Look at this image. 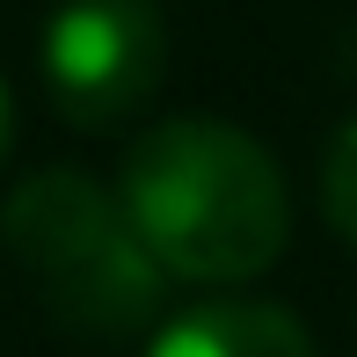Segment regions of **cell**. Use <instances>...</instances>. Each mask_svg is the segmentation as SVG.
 I'll return each mask as SVG.
<instances>
[{
    "label": "cell",
    "mask_w": 357,
    "mask_h": 357,
    "mask_svg": "<svg viewBox=\"0 0 357 357\" xmlns=\"http://www.w3.org/2000/svg\"><path fill=\"white\" fill-rule=\"evenodd\" d=\"M0 241L66 328L117 335L153 321L160 306V278H168L160 255L139 241L124 197L102 190L88 168H44L15 183L0 204Z\"/></svg>",
    "instance_id": "7a4b0ae2"
},
{
    "label": "cell",
    "mask_w": 357,
    "mask_h": 357,
    "mask_svg": "<svg viewBox=\"0 0 357 357\" xmlns=\"http://www.w3.org/2000/svg\"><path fill=\"white\" fill-rule=\"evenodd\" d=\"M117 197L160 270L190 284H248L291 241L278 160L219 117H168L132 139Z\"/></svg>",
    "instance_id": "6da1fadb"
},
{
    "label": "cell",
    "mask_w": 357,
    "mask_h": 357,
    "mask_svg": "<svg viewBox=\"0 0 357 357\" xmlns=\"http://www.w3.org/2000/svg\"><path fill=\"white\" fill-rule=\"evenodd\" d=\"M146 357H314V335L270 299H204L175 314Z\"/></svg>",
    "instance_id": "277c9868"
},
{
    "label": "cell",
    "mask_w": 357,
    "mask_h": 357,
    "mask_svg": "<svg viewBox=\"0 0 357 357\" xmlns=\"http://www.w3.org/2000/svg\"><path fill=\"white\" fill-rule=\"evenodd\" d=\"M321 212H328V226L357 248V117L328 139V160H321Z\"/></svg>",
    "instance_id": "5b68a950"
},
{
    "label": "cell",
    "mask_w": 357,
    "mask_h": 357,
    "mask_svg": "<svg viewBox=\"0 0 357 357\" xmlns=\"http://www.w3.org/2000/svg\"><path fill=\"white\" fill-rule=\"evenodd\" d=\"M8 146H15V102H8V88H0V160H8Z\"/></svg>",
    "instance_id": "8992f818"
},
{
    "label": "cell",
    "mask_w": 357,
    "mask_h": 357,
    "mask_svg": "<svg viewBox=\"0 0 357 357\" xmlns=\"http://www.w3.org/2000/svg\"><path fill=\"white\" fill-rule=\"evenodd\" d=\"M168 66V22L153 0H59L44 22V95L73 132L139 117Z\"/></svg>",
    "instance_id": "3957f363"
}]
</instances>
